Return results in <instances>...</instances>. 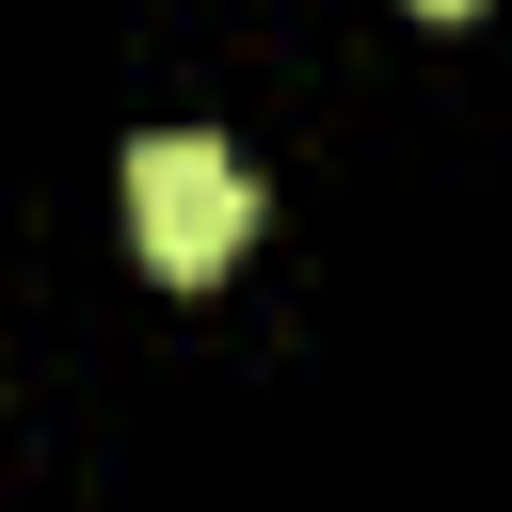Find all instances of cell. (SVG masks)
<instances>
[{
	"mask_svg": "<svg viewBox=\"0 0 512 512\" xmlns=\"http://www.w3.org/2000/svg\"><path fill=\"white\" fill-rule=\"evenodd\" d=\"M128 240H144L160 288H208V272L256 240V176H240L208 128H160V144H128Z\"/></svg>",
	"mask_w": 512,
	"mask_h": 512,
	"instance_id": "1",
	"label": "cell"
},
{
	"mask_svg": "<svg viewBox=\"0 0 512 512\" xmlns=\"http://www.w3.org/2000/svg\"><path fill=\"white\" fill-rule=\"evenodd\" d=\"M416 16H480V0H416Z\"/></svg>",
	"mask_w": 512,
	"mask_h": 512,
	"instance_id": "2",
	"label": "cell"
}]
</instances>
